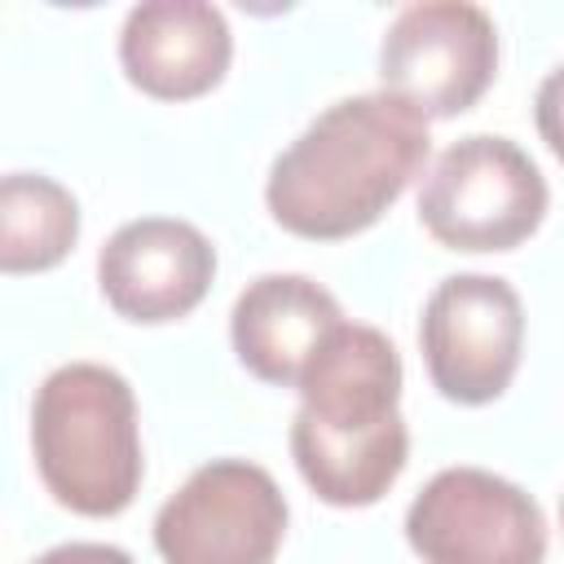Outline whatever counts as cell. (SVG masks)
Masks as SVG:
<instances>
[{
    "label": "cell",
    "instance_id": "obj_1",
    "mask_svg": "<svg viewBox=\"0 0 564 564\" xmlns=\"http://www.w3.org/2000/svg\"><path fill=\"white\" fill-rule=\"evenodd\" d=\"M432 132L392 93H357L326 106L269 167V216L308 242L366 234L423 176Z\"/></svg>",
    "mask_w": 564,
    "mask_h": 564
},
{
    "label": "cell",
    "instance_id": "obj_2",
    "mask_svg": "<svg viewBox=\"0 0 564 564\" xmlns=\"http://www.w3.org/2000/svg\"><path fill=\"white\" fill-rule=\"evenodd\" d=\"M401 352L379 326L339 322L304 361L291 458L326 507H375L410 458L401 419Z\"/></svg>",
    "mask_w": 564,
    "mask_h": 564
},
{
    "label": "cell",
    "instance_id": "obj_3",
    "mask_svg": "<svg viewBox=\"0 0 564 564\" xmlns=\"http://www.w3.org/2000/svg\"><path fill=\"white\" fill-rule=\"evenodd\" d=\"M31 454L57 507L106 520L132 507L145 454L132 383L101 361H66L31 401Z\"/></svg>",
    "mask_w": 564,
    "mask_h": 564
},
{
    "label": "cell",
    "instance_id": "obj_4",
    "mask_svg": "<svg viewBox=\"0 0 564 564\" xmlns=\"http://www.w3.org/2000/svg\"><path fill=\"white\" fill-rule=\"evenodd\" d=\"M551 207L542 167L494 132L458 137L436 154L419 189V220L445 251H516Z\"/></svg>",
    "mask_w": 564,
    "mask_h": 564
},
{
    "label": "cell",
    "instance_id": "obj_5",
    "mask_svg": "<svg viewBox=\"0 0 564 564\" xmlns=\"http://www.w3.org/2000/svg\"><path fill=\"white\" fill-rule=\"evenodd\" d=\"M278 480L247 458H212L154 516L163 564H273L286 538Z\"/></svg>",
    "mask_w": 564,
    "mask_h": 564
},
{
    "label": "cell",
    "instance_id": "obj_6",
    "mask_svg": "<svg viewBox=\"0 0 564 564\" xmlns=\"http://www.w3.org/2000/svg\"><path fill=\"white\" fill-rule=\"evenodd\" d=\"M419 348L432 388L454 405L498 401L524 352V300L507 278H441L419 317Z\"/></svg>",
    "mask_w": 564,
    "mask_h": 564
},
{
    "label": "cell",
    "instance_id": "obj_7",
    "mask_svg": "<svg viewBox=\"0 0 564 564\" xmlns=\"http://www.w3.org/2000/svg\"><path fill=\"white\" fill-rule=\"evenodd\" d=\"M498 75V26L471 0L405 4L379 40L383 93L423 119L471 110Z\"/></svg>",
    "mask_w": 564,
    "mask_h": 564
},
{
    "label": "cell",
    "instance_id": "obj_8",
    "mask_svg": "<svg viewBox=\"0 0 564 564\" xmlns=\"http://www.w3.org/2000/svg\"><path fill=\"white\" fill-rule=\"evenodd\" d=\"M405 542L423 564H542L551 533L538 498L516 480L445 467L414 494Z\"/></svg>",
    "mask_w": 564,
    "mask_h": 564
},
{
    "label": "cell",
    "instance_id": "obj_9",
    "mask_svg": "<svg viewBox=\"0 0 564 564\" xmlns=\"http://www.w3.org/2000/svg\"><path fill=\"white\" fill-rule=\"evenodd\" d=\"M216 278L212 238L176 216H141L119 225L97 251V286L106 304L137 326L189 317Z\"/></svg>",
    "mask_w": 564,
    "mask_h": 564
},
{
    "label": "cell",
    "instance_id": "obj_10",
    "mask_svg": "<svg viewBox=\"0 0 564 564\" xmlns=\"http://www.w3.org/2000/svg\"><path fill=\"white\" fill-rule=\"evenodd\" d=\"M234 62V35L207 0H145L119 31V66L154 101H194L212 93Z\"/></svg>",
    "mask_w": 564,
    "mask_h": 564
},
{
    "label": "cell",
    "instance_id": "obj_11",
    "mask_svg": "<svg viewBox=\"0 0 564 564\" xmlns=\"http://www.w3.org/2000/svg\"><path fill=\"white\" fill-rule=\"evenodd\" d=\"M344 322L335 295L304 273H264L242 286L229 313L238 361L273 388H295L304 361Z\"/></svg>",
    "mask_w": 564,
    "mask_h": 564
},
{
    "label": "cell",
    "instance_id": "obj_12",
    "mask_svg": "<svg viewBox=\"0 0 564 564\" xmlns=\"http://www.w3.org/2000/svg\"><path fill=\"white\" fill-rule=\"evenodd\" d=\"M79 242L75 194L44 172L0 176V273L26 278L57 269Z\"/></svg>",
    "mask_w": 564,
    "mask_h": 564
},
{
    "label": "cell",
    "instance_id": "obj_13",
    "mask_svg": "<svg viewBox=\"0 0 564 564\" xmlns=\"http://www.w3.org/2000/svg\"><path fill=\"white\" fill-rule=\"evenodd\" d=\"M31 564H137V560L110 542H62V546H48L44 555H35Z\"/></svg>",
    "mask_w": 564,
    "mask_h": 564
}]
</instances>
